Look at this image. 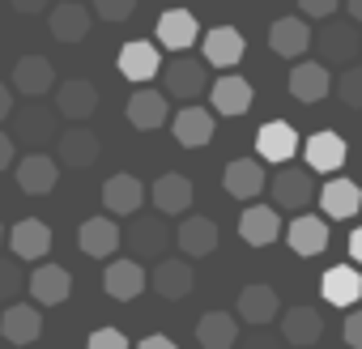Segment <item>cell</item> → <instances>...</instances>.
Listing matches in <instances>:
<instances>
[{
	"instance_id": "cell-1",
	"label": "cell",
	"mask_w": 362,
	"mask_h": 349,
	"mask_svg": "<svg viewBox=\"0 0 362 349\" xmlns=\"http://www.w3.org/2000/svg\"><path fill=\"white\" fill-rule=\"evenodd\" d=\"M315 52H320V64H324V69H328V64L345 69V64L362 52V35H358L354 22H328V26L315 35Z\"/></svg>"
},
{
	"instance_id": "cell-2",
	"label": "cell",
	"mask_w": 362,
	"mask_h": 349,
	"mask_svg": "<svg viewBox=\"0 0 362 349\" xmlns=\"http://www.w3.org/2000/svg\"><path fill=\"white\" fill-rule=\"evenodd\" d=\"M13 141H22L30 153H39L47 141H56V111H47L39 98L26 107V111H13Z\"/></svg>"
},
{
	"instance_id": "cell-3",
	"label": "cell",
	"mask_w": 362,
	"mask_h": 349,
	"mask_svg": "<svg viewBox=\"0 0 362 349\" xmlns=\"http://www.w3.org/2000/svg\"><path fill=\"white\" fill-rule=\"evenodd\" d=\"M170 243V226L162 218H132L128 230H124V247L132 252V260H158Z\"/></svg>"
},
{
	"instance_id": "cell-4",
	"label": "cell",
	"mask_w": 362,
	"mask_h": 349,
	"mask_svg": "<svg viewBox=\"0 0 362 349\" xmlns=\"http://www.w3.org/2000/svg\"><path fill=\"white\" fill-rule=\"evenodd\" d=\"M162 94L166 98H179V102H192L201 90H205V64L201 60H188V56H175L170 64H162Z\"/></svg>"
},
{
	"instance_id": "cell-5",
	"label": "cell",
	"mask_w": 362,
	"mask_h": 349,
	"mask_svg": "<svg viewBox=\"0 0 362 349\" xmlns=\"http://www.w3.org/2000/svg\"><path fill=\"white\" fill-rule=\"evenodd\" d=\"M269 192H273V205L277 209H303L315 196V179H311L307 166H281L277 179L269 184Z\"/></svg>"
},
{
	"instance_id": "cell-6",
	"label": "cell",
	"mask_w": 362,
	"mask_h": 349,
	"mask_svg": "<svg viewBox=\"0 0 362 349\" xmlns=\"http://www.w3.org/2000/svg\"><path fill=\"white\" fill-rule=\"evenodd\" d=\"M149 201H153L158 213L179 218V213H188V209H192L197 192H192V179H188V174H175V170H170V174H162V179H153Z\"/></svg>"
},
{
	"instance_id": "cell-7",
	"label": "cell",
	"mask_w": 362,
	"mask_h": 349,
	"mask_svg": "<svg viewBox=\"0 0 362 349\" xmlns=\"http://www.w3.org/2000/svg\"><path fill=\"white\" fill-rule=\"evenodd\" d=\"M145 184L136 179V174H128V170H119V174H111V179L103 184V205H107V213H115V218H128V213H141V205H145Z\"/></svg>"
},
{
	"instance_id": "cell-8",
	"label": "cell",
	"mask_w": 362,
	"mask_h": 349,
	"mask_svg": "<svg viewBox=\"0 0 362 349\" xmlns=\"http://www.w3.org/2000/svg\"><path fill=\"white\" fill-rule=\"evenodd\" d=\"M52 85H56V69H52V60L47 56H22L18 64H13V85L9 90H18L22 98H43V94H52Z\"/></svg>"
},
{
	"instance_id": "cell-9",
	"label": "cell",
	"mask_w": 362,
	"mask_h": 349,
	"mask_svg": "<svg viewBox=\"0 0 362 349\" xmlns=\"http://www.w3.org/2000/svg\"><path fill=\"white\" fill-rule=\"evenodd\" d=\"M158 47H166V52H175V56H184L197 39H201V26H197V18L188 13V9H166L162 18H158Z\"/></svg>"
},
{
	"instance_id": "cell-10",
	"label": "cell",
	"mask_w": 362,
	"mask_h": 349,
	"mask_svg": "<svg viewBox=\"0 0 362 349\" xmlns=\"http://www.w3.org/2000/svg\"><path fill=\"white\" fill-rule=\"evenodd\" d=\"M145 285H149V277H145L141 260H107V273H103V290H107V298H115V302H132Z\"/></svg>"
},
{
	"instance_id": "cell-11",
	"label": "cell",
	"mask_w": 362,
	"mask_h": 349,
	"mask_svg": "<svg viewBox=\"0 0 362 349\" xmlns=\"http://www.w3.org/2000/svg\"><path fill=\"white\" fill-rule=\"evenodd\" d=\"M56 179H60V162L47 158L43 149H39V153H26V158L18 162V188H22L26 196H47V192L56 188Z\"/></svg>"
},
{
	"instance_id": "cell-12",
	"label": "cell",
	"mask_w": 362,
	"mask_h": 349,
	"mask_svg": "<svg viewBox=\"0 0 362 349\" xmlns=\"http://www.w3.org/2000/svg\"><path fill=\"white\" fill-rule=\"evenodd\" d=\"M320 209H324V222L332 218V222H345V218H358V209H362V188L354 184V179H328L324 188H320Z\"/></svg>"
},
{
	"instance_id": "cell-13",
	"label": "cell",
	"mask_w": 362,
	"mask_h": 349,
	"mask_svg": "<svg viewBox=\"0 0 362 349\" xmlns=\"http://www.w3.org/2000/svg\"><path fill=\"white\" fill-rule=\"evenodd\" d=\"M115 64H119V73L128 81H153L162 73V47H153L145 39H132V43L119 47V60Z\"/></svg>"
},
{
	"instance_id": "cell-14",
	"label": "cell",
	"mask_w": 362,
	"mask_h": 349,
	"mask_svg": "<svg viewBox=\"0 0 362 349\" xmlns=\"http://www.w3.org/2000/svg\"><path fill=\"white\" fill-rule=\"evenodd\" d=\"M324 336V315L315 307H286L281 311V341L294 349H307Z\"/></svg>"
},
{
	"instance_id": "cell-15",
	"label": "cell",
	"mask_w": 362,
	"mask_h": 349,
	"mask_svg": "<svg viewBox=\"0 0 362 349\" xmlns=\"http://www.w3.org/2000/svg\"><path fill=\"white\" fill-rule=\"evenodd\" d=\"M222 184H226V192H230L235 201H256V196L269 188L264 166H260L256 158H235V162L222 170Z\"/></svg>"
},
{
	"instance_id": "cell-16",
	"label": "cell",
	"mask_w": 362,
	"mask_h": 349,
	"mask_svg": "<svg viewBox=\"0 0 362 349\" xmlns=\"http://www.w3.org/2000/svg\"><path fill=\"white\" fill-rule=\"evenodd\" d=\"M0 332H5L9 345H30L43 336V311L30 302H9L5 315H0Z\"/></svg>"
},
{
	"instance_id": "cell-17",
	"label": "cell",
	"mask_w": 362,
	"mask_h": 349,
	"mask_svg": "<svg viewBox=\"0 0 362 349\" xmlns=\"http://www.w3.org/2000/svg\"><path fill=\"white\" fill-rule=\"evenodd\" d=\"M94 107H98V90H94V81H86V77L60 81V90H56V115H69L73 124H81V119L94 115Z\"/></svg>"
},
{
	"instance_id": "cell-18",
	"label": "cell",
	"mask_w": 362,
	"mask_h": 349,
	"mask_svg": "<svg viewBox=\"0 0 362 349\" xmlns=\"http://www.w3.org/2000/svg\"><path fill=\"white\" fill-rule=\"evenodd\" d=\"M56 149H60V166H73V170H86V166H94L98 162V136L90 132V128H81V124H73L69 132H60L56 136Z\"/></svg>"
},
{
	"instance_id": "cell-19",
	"label": "cell",
	"mask_w": 362,
	"mask_h": 349,
	"mask_svg": "<svg viewBox=\"0 0 362 349\" xmlns=\"http://www.w3.org/2000/svg\"><path fill=\"white\" fill-rule=\"evenodd\" d=\"M303 153H307V170L315 174H332L341 162H345V153H349V145H345V136H337V132H311L307 136V145H303Z\"/></svg>"
},
{
	"instance_id": "cell-20",
	"label": "cell",
	"mask_w": 362,
	"mask_h": 349,
	"mask_svg": "<svg viewBox=\"0 0 362 349\" xmlns=\"http://www.w3.org/2000/svg\"><path fill=\"white\" fill-rule=\"evenodd\" d=\"M77 243H81V252H86L90 260H111V256L119 252V243H124V230H119L111 218H90V222H81Z\"/></svg>"
},
{
	"instance_id": "cell-21",
	"label": "cell",
	"mask_w": 362,
	"mask_h": 349,
	"mask_svg": "<svg viewBox=\"0 0 362 349\" xmlns=\"http://www.w3.org/2000/svg\"><path fill=\"white\" fill-rule=\"evenodd\" d=\"M26 290L35 294V307H60L69 298V290H73V277L60 264H39L26 277Z\"/></svg>"
},
{
	"instance_id": "cell-22",
	"label": "cell",
	"mask_w": 362,
	"mask_h": 349,
	"mask_svg": "<svg viewBox=\"0 0 362 349\" xmlns=\"http://www.w3.org/2000/svg\"><path fill=\"white\" fill-rule=\"evenodd\" d=\"M192 281H197V273H192L188 260H158L153 273H149V285H153L162 298H170V302L188 298V294H192Z\"/></svg>"
},
{
	"instance_id": "cell-23",
	"label": "cell",
	"mask_w": 362,
	"mask_h": 349,
	"mask_svg": "<svg viewBox=\"0 0 362 349\" xmlns=\"http://www.w3.org/2000/svg\"><path fill=\"white\" fill-rule=\"evenodd\" d=\"M269 47L281 56V60H298L307 47H311V26L307 18H277L269 26Z\"/></svg>"
},
{
	"instance_id": "cell-24",
	"label": "cell",
	"mask_w": 362,
	"mask_h": 349,
	"mask_svg": "<svg viewBox=\"0 0 362 349\" xmlns=\"http://www.w3.org/2000/svg\"><path fill=\"white\" fill-rule=\"evenodd\" d=\"M205 60L214 64V69H235L239 60H243V52H247V39H243V30H235V26H214L209 35H205Z\"/></svg>"
},
{
	"instance_id": "cell-25",
	"label": "cell",
	"mask_w": 362,
	"mask_h": 349,
	"mask_svg": "<svg viewBox=\"0 0 362 349\" xmlns=\"http://www.w3.org/2000/svg\"><path fill=\"white\" fill-rule=\"evenodd\" d=\"M290 94H294L298 102H324V98L332 94V77H328V69H324L320 60H303V64H294V69H290Z\"/></svg>"
},
{
	"instance_id": "cell-26",
	"label": "cell",
	"mask_w": 362,
	"mask_h": 349,
	"mask_svg": "<svg viewBox=\"0 0 362 349\" xmlns=\"http://www.w3.org/2000/svg\"><path fill=\"white\" fill-rule=\"evenodd\" d=\"M256 149H260V162L286 166V162H290V158L298 153V132H294L290 124L273 119V124H264V128L256 132Z\"/></svg>"
},
{
	"instance_id": "cell-27",
	"label": "cell",
	"mask_w": 362,
	"mask_h": 349,
	"mask_svg": "<svg viewBox=\"0 0 362 349\" xmlns=\"http://www.w3.org/2000/svg\"><path fill=\"white\" fill-rule=\"evenodd\" d=\"M90 18L94 13L81 5V0H60V5L47 13V26H52V35L60 43H81L90 35Z\"/></svg>"
},
{
	"instance_id": "cell-28",
	"label": "cell",
	"mask_w": 362,
	"mask_h": 349,
	"mask_svg": "<svg viewBox=\"0 0 362 349\" xmlns=\"http://www.w3.org/2000/svg\"><path fill=\"white\" fill-rule=\"evenodd\" d=\"M252 98H256L252 81H243V77H235V73L218 77V81H214V90H209L214 115H243V111L252 107Z\"/></svg>"
},
{
	"instance_id": "cell-29",
	"label": "cell",
	"mask_w": 362,
	"mask_h": 349,
	"mask_svg": "<svg viewBox=\"0 0 362 349\" xmlns=\"http://www.w3.org/2000/svg\"><path fill=\"white\" fill-rule=\"evenodd\" d=\"M9 247H13V260H43L52 252V226L39 222V218H26V222L13 226Z\"/></svg>"
},
{
	"instance_id": "cell-30",
	"label": "cell",
	"mask_w": 362,
	"mask_h": 349,
	"mask_svg": "<svg viewBox=\"0 0 362 349\" xmlns=\"http://www.w3.org/2000/svg\"><path fill=\"white\" fill-rule=\"evenodd\" d=\"M277 311H281V302H277V290H273L269 281H252V285H243V294H239V319L264 328L269 319H277Z\"/></svg>"
},
{
	"instance_id": "cell-31",
	"label": "cell",
	"mask_w": 362,
	"mask_h": 349,
	"mask_svg": "<svg viewBox=\"0 0 362 349\" xmlns=\"http://www.w3.org/2000/svg\"><path fill=\"white\" fill-rule=\"evenodd\" d=\"M320 294H324V302H332V307H354V302L362 298V273H358L354 264H337V268H328V273L320 277Z\"/></svg>"
},
{
	"instance_id": "cell-32",
	"label": "cell",
	"mask_w": 362,
	"mask_h": 349,
	"mask_svg": "<svg viewBox=\"0 0 362 349\" xmlns=\"http://www.w3.org/2000/svg\"><path fill=\"white\" fill-rule=\"evenodd\" d=\"M214 132H218V119H214L205 107H184V111L175 115V141L184 145V149H201V145H209Z\"/></svg>"
},
{
	"instance_id": "cell-33",
	"label": "cell",
	"mask_w": 362,
	"mask_h": 349,
	"mask_svg": "<svg viewBox=\"0 0 362 349\" xmlns=\"http://www.w3.org/2000/svg\"><path fill=\"white\" fill-rule=\"evenodd\" d=\"M277 235H281V218H277V209H269V205H252V209H243V218H239V239H243V243H252V247H269V243H277Z\"/></svg>"
},
{
	"instance_id": "cell-34",
	"label": "cell",
	"mask_w": 362,
	"mask_h": 349,
	"mask_svg": "<svg viewBox=\"0 0 362 349\" xmlns=\"http://www.w3.org/2000/svg\"><path fill=\"white\" fill-rule=\"evenodd\" d=\"M286 239H290V252L294 256L315 260V256L328 252V222L324 218H294L290 230H286Z\"/></svg>"
},
{
	"instance_id": "cell-35",
	"label": "cell",
	"mask_w": 362,
	"mask_h": 349,
	"mask_svg": "<svg viewBox=\"0 0 362 349\" xmlns=\"http://www.w3.org/2000/svg\"><path fill=\"white\" fill-rule=\"evenodd\" d=\"M175 239H179V252H188L192 260H201V256L218 252V222L214 218H184L179 230H175Z\"/></svg>"
},
{
	"instance_id": "cell-36",
	"label": "cell",
	"mask_w": 362,
	"mask_h": 349,
	"mask_svg": "<svg viewBox=\"0 0 362 349\" xmlns=\"http://www.w3.org/2000/svg\"><path fill=\"white\" fill-rule=\"evenodd\" d=\"M197 341L201 349H230L239 341V319L230 311H205L197 319Z\"/></svg>"
},
{
	"instance_id": "cell-37",
	"label": "cell",
	"mask_w": 362,
	"mask_h": 349,
	"mask_svg": "<svg viewBox=\"0 0 362 349\" xmlns=\"http://www.w3.org/2000/svg\"><path fill=\"white\" fill-rule=\"evenodd\" d=\"M128 124L141 132H153L166 124V94L162 90H136L128 98Z\"/></svg>"
},
{
	"instance_id": "cell-38",
	"label": "cell",
	"mask_w": 362,
	"mask_h": 349,
	"mask_svg": "<svg viewBox=\"0 0 362 349\" xmlns=\"http://www.w3.org/2000/svg\"><path fill=\"white\" fill-rule=\"evenodd\" d=\"M22 290H26L22 260H0V302H13Z\"/></svg>"
},
{
	"instance_id": "cell-39",
	"label": "cell",
	"mask_w": 362,
	"mask_h": 349,
	"mask_svg": "<svg viewBox=\"0 0 362 349\" xmlns=\"http://www.w3.org/2000/svg\"><path fill=\"white\" fill-rule=\"evenodd\" d=\"M332 90H337V98H341L345 107H358V111H362V69H345Z\"/></svg>"
},
{
	"instance_id": "cell-40",
	"label": "cell",
	"mask_w": 362,
	"mask_h": 349,
	"mask_svg": "<svg viewBox=\"0 0 362 349\" xmlns=\"http://www.w3.org/2000/svg\"><path fill=\"white\" fill-rule=\"evenodd\" d=\"M132 9H136V0H94V9H90V13H98L103 22L119 26V22L132 18Z\"/></svg>"
},
{
	"instance_id": "cell-41",
	"label": "cell",
	"mask_w": 362,
	"mask_h": 349,
	"mask_svg": "<svg viewBox=\"0 0 362 349\" xmlns=\"http://www.w3.org/2000/svg\"><path fill=\"white\" fill-rule=\"evenodd\" d=\"M86 349H132V345H128V336L119 328H98V332H90Z\"/></svg>"
},
{
	"instance_id": "cell-42",
	"label": "cell",
	"mask_w": 362,
	"mask_h": 349,
	"mask_svg": "<svg viewBox=\"0 0 362 349\" xmlns=\"http://www.w3.org/2000/svg\"><path fill=\"white\" fill-rule=\"evenodd\" d=\"M341 336H345V345H349V349H362V311H349V315H345Z\"/></svg>"
},
{
	"instance_id": "cell-43",
	"label": "cell",
	"mask_w": 362,
	"mask_h": 349,
	"mask_svg": "<svg viewBox=\"0 0 362 349\" xmlns=\"http://www.w3.org/2000/svg\"><path fill=\"white\" fill-rule=\"evenodd\" d=\"M337 5H341V0H298V13H307V18H332L337 13Z\"/></svg>"
},
{
	"instance_id": "cell-44",
	"label": "cell",
	"mask_w": 362,
	"mask_h": 349,
	"mask_svg": "<svg viewBox=\"0 0 362 349\" xmlns=\"http://www.w3.org/2000/svg\"><path fill=\"white\" fill-rule=\"evenodd\" d=\"M243 349H281V341H277L273 332H252V336L243 341Z\"/></svg>"
},
{
	"instance_id": "cell-45",
	"label": "cell",
	"mask_w": 362,
	"mask_h": 349,
	"mask_svg": "<svg viewBox=\"0 0 362 349\" xmlns=\"http://www.w3.org/2000/svg\"><path fill=\"white\" fill-rule=\"evenodd\" d=\"M13 153H18L13 136H9V132H0V170H9V166H13Z\"/></svg>"
},
{
	"instance_id": "cell-46",
	"label": "cell",
	"mask_w": 362,
	"mask_h": 349,
	"mask_svg": "<svg viewBox=\"0 0 362 349\" xmlns=\"http://www.w3.org/2000/svg\"><path fill=\"white\" fill-rule=\"evenodd\" d=\"M136 349H179L170 336H162V332H153V336H141V345Z\"/></svg>"
},
{
	"instance_id": "cell-47",
	"label": "cell",
	"mask_w": 362,
	"mask_h": 349,
	"mask_svg": "<svg viewBox=\"0 0 362 349\" xmlns=\"http://www.w3.org/2000/svg\"><path fill=\"white\" fill-rule=\"evenodd\" d=\"M9 5H13L18 13H43V9L52 5V0H9Z\"/></svg>"
},
{
	"instance_id": "cell-48",
	"label": "cell",
	"mask_w": 362,
	"mask_h": 349,
	"mask_svg": "<svg viewBox=\"0 0 362 349\" xmlns=\"http://www.w3.org/2000/svg\"><path fill=\"white\" fill-rule=\"evenodd\" d=\"M13 115V90L5 85V81H0V124H5Z\"/></svg>"
},
{
	"instance_id": "cell-49",
	"label": "cell",
	"mask_w": 362,
	"mask_h": 349,
	"mask_svg": "<svg viewBox=\"0 0 362 349\" xmlns=\"http://www.w3.org/2000/svg\"><path fill=\"white\" fill-rule=\"evenodd\" d=\"M349 256H354V264H362V226L349 235Z\"/></svg>"
},
{
	"instance_id": "cell-50",
	"label": "cell",
	"mask_w": 362,
	"mask_h": 349,
	"mask_svg": "<svg viewBox=\"0 0 362 349\" xmlns=\"http://www.w3.org/2000/svg\"><path fill=\"white\" fill-rule=\"evenodd\" d=\"M349 5V18H354V26H362V0H345Z\"/></svg>"
},
{
	"instance_id": "cell-51",
	"label": "cell",
	"mask_w": 362,
	"mask_h": 349,
	"mask_svg": "<svg viewBox=\"0 0 362 349\" xmlns=\"http://www.w3.org/2000/svg\"><path fill=\"white\" fill-rule=\"evenodd\" d=\"M0 239H5V230H0Z\"/></svg>"
}]
</instances>
